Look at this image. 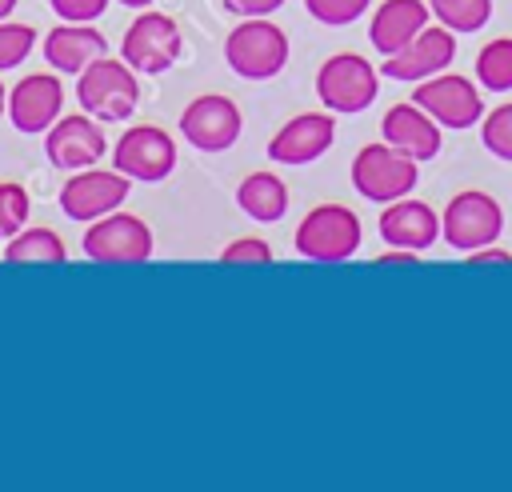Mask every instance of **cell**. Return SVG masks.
Masks as SVG:
<instances>
[{"mask_svg":"<svg viewBox=\"0 0 512 492\" xmlns=\"http://www.w3.org/2000/svg\"><path fill=\"white\" fill-rule=\"evenodd\" d=\"M436 236H440V216L424 200L400 196V200L384 204V212H380V240L388 248L424 252V248L436 244Z\"/></svg>","mask_w":512,"mask_h":492,"instance_id":"17","label":"cell"},{"mask_svg":"<svg viewBox=\"0 0 512 492\" xmlns=\"http://www.w3.org/2000/svg\"><path fill=\"white\" fill-rule=\"evenodd\" d=\"M368 4L372 0H304L308 16L320 20V24H328V28H344V24L360 20L368 12Z\"/></svg>","mask_w":512,"mask_h":492,"instance_id":"28","label":"cell"},{"mask_svg":"<svg viewBox=\"0 0 512 492\" xmlns=\"http://www.w3.org/2000/svg\"><path fill=\"white\" fill-rule=\"evenodd\" d=\"M180 52H184L180 24L168 12H152V8H140V16L128 24V32L120 40V56L136 72H148V76L168 72L180 60Z\"/></svg>","mask_w":512,"mask_h":492,"instance_id":"5","label":"cell"},{"mask_svg":"<svg viewBox=\"0 0 512 492\" xmlns=\"http://www.w3.org/2000/svg\"><path fill=\"white\" fill-rule=\"evenodd\" d=\"M364 232H360V216L344 204H320L312 208L300 228H296V252L304 260H320V264H336V260H348L356 248H360Z\"/></svg>","mask_w":512,"mask_h":492,"instance_id":"4","label":"cell"},{"mask_svg":"<svg viewBox=\"0 0 512 492\" xmlns=\"http://www.w3.org/2000/svg\"><path fill=\"white\" fill-rule=\"evenodd\" d=\"M236 204L256 224H272V220H280L288 212V188H284V180L276 172H252V176L240 180Z\"/></svg>","mask_w":512,"mask_h":492,"instance_id":"21","label":"cell"},{"mask_svg":"<svg viewBox=\"0 0 512 492\" xmlns=\"http://www.w3.org/2000/svg\"><path fill=\"white\" fill-rule=\"evenodd\" d=\"M416 180H420V160L392 148L388 140L364 144L352 160V188L372 204H392V200L408 196L416 188Z\"/></svg>","mask_w":512,"mask_h":492,"instance_id":"3","label":"cell"},{"mask_svg":"<svg viewBox=\"0 0 512 492\" xmlns=\"http://www.w3.org/2000/svg\"><path fill=\"white\" fill-rule=\"evenodd\" d=\"M332 140H336L332 112H300L268 140V156L276 164H312L332 148Z\"/></svg>","mask_w":512,"mask_h":492,"instance_id":"16","label":"cell"},{"mask_svg":"<svg viewBox=\"0 0 512 492\" xmlns=\"http://www.w3.org/2000/svg\"><path fill=\"white\" fill-rule=\"evenodd\" d=\"M428 8L452 32H480L492 16V0H428Z\"/></svg>","mask_w":512,"mask_h":492,"instance_id":"24","label":"cell"},{"mask_svg":"<svg viewBox=\"0 0 512 492\" xmlns=\"http://www.w3.org/2000/svg\"><path fill=\"white\" fill-rule=\"evenodd\" d=\"M32 44H36L32 24H12V20H0V72H4V68L24 64V56L32 52Z\"/></svg>","mask_w":512,"mask_h":492,"instance_id":"27","label":"cell"},{"mask_svg":"<svg viewBox=\"0 0 512 492\" xmlns=\"http://www.w3.org/2000/svg\"><path fill=\"white\" fill-rule=\"evenodd\" d=\"M224 60L244 80H272L288 64V36L268 16H244L224 40Z\"/></svg>","mask_w":512,"mask_h":492,"instance_id":"2","label":"cell"},{"mask_svg":"<svg viewBox=\"0 0 512 492\" xmlns=\"http://www.w3.org/2000/svg\"><path fill=\"white\" fill-rule=\"evenodd\" d=\"M240 108L228 100V96H196L184 112H180V132L192 148L200 152H224L240 140Z\"/></svg>","mask_w":512,"mask_h":492,"instance_id":"14","label":"cell"},{"mask_svg":"<svg viewBox=\"0 0 512 492\" xmlns=\"http://www.w3.org/2000/svg\"><path fill=\"white\" fill-rule=\"evenodd\" d=\"M384 140L400 152H408L412 160H432L440 152V124L416 104V100H400L384 112V124H380Z\"/></svg>","mask_w":512,"mask_h":492,"instance_id":"18","label":"cell"},{"mask_svg":"<svg viewBox=\"0 0 512 492\" xmlns=\"http://www.w3.org/2000/svg\"><path fill=\"white\" fill-rule=\"evenodd\" d=\"M440 128H472L480 124L484 116V100H480V88L476 80L460 76V72H436L428 80L416 84V96H412Z\"/></svg>","mask_w":512,"mask_h":492,"instance_id":"10","label":"cell"},{"mask_svg":"<svg viewBox=\"0 0 512 492\" xmlns=\"http://www.w3.org/2000/svg\"><path fill=\"white\" fill-rule=\"evenodd\" d=\"M480 140L496 160L512 164V104H500L488 116H480Z\"/></svg>","mask_w":512,"mask_h":492,"instance_id":"25","label":"cell"},{"mask_svg":"<svg viewBox=\"0 0 512 492\" xmlns=\"http://www.w3.org/2000/svg\"><path fill=\"white\" fill-rule=\"evenodd\" d=\"M508 260H512V252H504V248H492V244H484V248L468 252V264H508Z\"/></svg>","mask_w":512,"mask_h":492,"instance_id":"32","label":"cell"},{"mask_svg":"<svg viewBox=\"0 0 512 492\" xmlns=\"http://www.w3.org/2000/svg\"><path fill=\"white\" fill-rule=\"evenodd\" d=\"M4 112H8V88L0 84V116H4Z\"/></svg>","mask_w":512,"mask_h":492,"instance_id":"34","label":"cell"},{"mask_svg":"<svg viewBox=\"0 0 512 492\" xmlns=\"http://www.w3.org/2000/svg\"><path fill=\"white\" fill-rule=\"evenodd\" d=\"M112 168L124 172L128 180H140V184H156L164 180L172 168H176V144L164 128L156 124H136L128 128L116 148H112Z\"/></svg>","mask_w":512,"mask_h":492,"instance_id":"11","label":"cell"},{"mask_svg":"<svg viewBox=\"0 0 512 492\" xmlns=\"http://www.w3.org/2000/svg\"><path fill=\"white\" fill-rule=\"evenodd\" d=\"M64 84L56 72H28L8 92V120L16 132H48L60 120Z\"/></svg>","mask_w":512,"mask_h":492,"instance_id":"15","label":"cell"},{"mask_svg":"<svg viewBox=\"0 0 512 492\" xmlns=\"http://www.w3.org/2000/svg\"><path fill=\"white\" fill-rule=\"evenodd\" d=\"M476 80L488 92H508L512 88V36H496L480 48L476 56Z\"/></svg>","mask_w":512,"mask_h":492,"instance_id":"23","label":"cell"},{"mask_svg":"<svg viewBox=\"0 0 512 492\" xmlns=\"http://www.w3.org/2000/svg\"><path fill=\"white\" fill-rule=\"evenodd\" d=\"M48 4L60 20H72V24H92L108 8V0H48Z\"/></svg>","mask_w":512,"mask_h":492,"instance_id":"30","label":"cell"},{"mask_svg":"<svg viewBox=\"0 0 512 492\" xmlns=\"http://www.w3.org/2000/svg\"><path fill=\"white\" fill-rule=\"evenodd\" d=\"M504 228V212L488 192H456L440 216V236L448 240V248L456 252H476L484 244H496Z\"/></svg>","mask_w":512,"mask_h":492,"instance_id":"7","label":"cell"},{"mask_svg":"<svg viewBox=\"0 0 512 492\" xmlns=\"http://www.w3.org/2000/svg\"><path fill=\"white\" fill-rule=\"evenodd\" d=\"M4 260L8 264H64L68 248L52 228H20L16 236H8Z\"/></svg>","mask_w":512,"mask_h":492,"instance_id":"22","label":"cell"},{"mask_svg":"<svg viewBox=\"0 0 512 492\" xmlns=\"http://www.w3.org/2000/svg\"><path fill=\"white\" fill-rule=\"evenodd\" d=\"M12 8H16V0H0V20H8Z\"/></svg>","mask_w":512,"mask_h":492,"instance_id":"33","label":"cell"},{"mask_svg":"<svg viewBox=\"0 0 512 492\" xmlns=\"http://www.w3.org/2000/svg\"><path fill=\"white\" fill-rule=\"evenodd\" d=\"M128 188H132V180L116 168L112 172L108 168H80L60 188V212L76 224H92V220L116 212L128 200Z\"/></svg>","mask_w":512,"mask_h":492,"instance_id":"9","label":"cell"},{"mask_svg":"<svg viewBox=\"0 0 512 492\" xmlns=\"http://www.w3.org/2000/svg\"><path fill=\"white\" fill-rule=\"evenodd\" d=\"M220 260L224 264H272V248L256 236H240L220 252Z\"/></svg>","mask_w":512,"mask_h":492,"instance_id":"29","label":"cell"},{"mask_svg":"<svg viewBox=\"0 0 512 492\" xmlns=\"http://www.w3.org/2000/svg\"><path fill=\"white\" fill-rule=\"evenodd\" d=\"M116 4H128V8H148L152 0H116Z\"/></svg>","mask_w":512,"mask_h":492,"instance_id":"35","label":"cell"},{"mask_svg":"<svg viewBox=\"0 0 512 492\" xmlns=\"http://www.w3.org/2000/svg\"><path fill=\"white\" fill-rule=\"evenodd\" d=\"M28 212H32L28 192L20 184H12V180H0V240L16 236L28 224Z\"/></svg>","mask_w":512,"mask_h":492,"instance_id":"26","label":"cell"},{"mask_svg":"<svg viewBox=\"0 0 512 492\" xmlns=\"http://www.w3.org/2000/svg\"><path fill=\"white\" fill-rule=\"evenodd\" d=\"M84 256L96 264H144L152 256V228L132 212H108L84 228Z\"/></svg>","mask_w":512,"mask_h":492,"instance_id":"8","label":"cell"},{"mask_svg":"<svg viewBox=\"0 0 512 492\" xmlns=\"http://www.w3.org/2000/svg\"><path fill=\"white\" fill-rule=\"evenodd\" d=\"M228 12H236V16H272L284 0H220Z\"/></svg>","mask_w":512,"mask_h":492,"instance_id":"31","label":"cell"},{"mask_svg":"<svg viewBox=\"0 0 512 492\" xmlns=\"http://www.w3.org/2000/svg\"><path fill=\"white\" fill-rule=\"evenodd\" d=\"M76 100L88 116L104 120V124H116V120H128L136 112V100H140V84H136V68L128 60H112V56H100L92 60L80 76H76Z\"/></svg>","mask_w":512,"mask_h":492,"instance_id":"1","label":"cell"},{"mask_svg":"<svg viewBox=\"0 0 512 492\" xmlns=\"http://www.w3.org/2000/svg\"><path fill=\"white\" fill-rule=\"evenodd\" d=\"M380 92L376 68L356 52H336L316 72V96L328 112H364Z\"/></svg>","mask_w":512,"mask_h":492,"instance_id":"6","label":"cell"},{"mask_svg":"<svg viewBox=\"0 0 512 492\" xmlns=\"http://www.w3.org/2000/svg\"><path fill=\"white\" fill-rule=\"evenodd\" d=\"M100 56H108V40L92 28V24H72V20H64V24H56L48 36H44V60H48V68H56V72H72V76H80L92 60H100Z\"/></svg>","mask_w":512,"mask_h":492,"instance_id":"19","label":"cell"},{"mask_svg":"<svg viewBox=\"0 0 512 492\" xmlns=\"http://www.w3.org/2000/svg\"><path fill=\"white\" fill-rule=\"evenodd\" d=\"M428 0H384L376 12H372V24H368V40L380 56H392L400 52L424 24H428Z\"/></svg>","mask_w":512,"mask_h":492,"instance_id":"20","label":"cell"},{"mask_svg":"<svg viewBox=\"0 0 512 492\" xmlns=\"http://www.w3.org/2000/svg\"><path fill=\"white\" fill-rule=\"evenodd\" d=\"M108 152V136L100 128L96 116H60L48 132H44V156L48 164L56 168H68V172H80V168H92L100 164V156Z\"/></svg>","mask_w":512,"mask_h":492,"instance_id":"12","label":"cell"},{"mask_svg":"<svg viewBox=\"0 0 512 492\" xmlns=\"http://www.w3.org/2000/svg\"><path fill=\"white\" fill-rule=\"evenodd\" d=\"M456 60V36H452V28H420L400 52H392V56H384V76L388 80H404V84H420V80H428V76H436V72H444L448 64Z\"/></svg>","mask_w":512,"mask_h":492,"instance_id":"13","label":"cell"}]
</instances>
